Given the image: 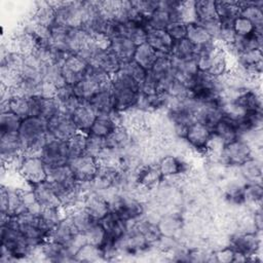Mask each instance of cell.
<instances>
[{
	"instance_id": "cell-1",
	"label": "cell",
	"mask_w": 263,
	"mask_h": 263,
	"mask_svg": "<svg viewBox=\"0 0 263 263\" xmlns=\"http://www.w3.org/2000/svg\"><path fill=\"white\" fill-rule=\"evenodd\" d=\"M111 90L114 109L123 114L137 108L140 99V84L121 69L111 76Z\"/></svg>"
},
{
	"instance_id": "cell-2",
	"label": "cell",
	"mask_w": 263,
	"mask_h": 263,
	"mask_svg": "<svg viewBox=\"0 0 263 263\" xmlns=\"http://www.w3.org/2000/svg\"><path fill=\"white\" fill-rule=\"evenodd\" d=\"M25 155H39L48 139L46 120L41 117H27L23 119L18 129Z\"/></svg>"
},
{
	"instance_id": "cell-3",
	"label": "cell",
	"mask_w": 263,
	"mask_h": 263,
	"mask_svg": "<svg viewBox=\"0 0 263 263\" xmlns=\"http://www.w3.org/2000/svg\"><path fill=\"white\" fill-rule=\"evenodd\" d=\"M1 247L6 249L13 261H18L28 258L36 250L32 249L22 231L13 224L11 219L1 225Z\"/></svg>"
},
{
	"instance_id": "cell-4",
	"label": "cell",
	"mask_w": 263,
	"mask_h": 263,
	"mask_svg": "<svg viewBox=\"0 0 263 263\" xmlns=\"http://www.w3.org/2000/svg\"><path fill=\"white\" fill-rule=\"evenodd\" d=\"M12 222L22 231L29 246L34 250L48 239V236L40 226L39 214L25 210L12 217Z\"/></svg>"
},
{
	"instance_id": "cell-5",
	"label": "cell",
	"mask_w": 263,
	"mask_h": 263,
	"mask_svg": "<svg viewBox=\"0 0 263 263\" xmlns=\"http://www.w3.org/2000/svg\"><path fill=\"white\" fill-rule=\"evenodd\" d=\"M111 84V76L105 72L89 67L83 78L73 85L74 95L82 102H88L100 89Z\"/></svg>"
},
{
	"instance_id": "cell-6",
	"label": "cell",
	"mask_w": 263,
	"mask_h": 263,
	"mask_svg": "<svg viewBox=\"0 0 263 263\" xmlns=\"http://www.w3.org/2000/svg\"><path fill=\"white\" fill-rule=\"evenodd\" d=\"M235 253L247 257V261H257L261 251V233L237 231L229 236L227 243Z\"/></svg>"
},
{
	"instance_id": "cell-7",
	"label": "cell",
	"mask_w": 263,
	"mask_h": 263,
	"mask_svg": "<svg viewBox=\"0 0 263 263\" xmlns=\"http://www.w3.org/2000/svg\"><path fill=\"white\" fill-rule=\"evenodd\" d=\"M252 156H254L253 147L246 139L239 137L224 145L218 162L226 167H237Z\"/></svg>"
},
{
	"instance_id": "cell-8",
	"label": "cell",
	"mask_w": 263,
	"mask_h": 263,
	"mask_svg": "<svg viewBox=\"0 0 263 263\" xmlns=\"http://www.w3.org/2000/svg\"><path fill=\"white\" fill-rule=\"evenodd\" d=\"M55 7V24L68 28H81L84 20V1L52 2Z\"/></svg>"
},
{
	"instance_id": "cell-9",
	"label": "cell",
	"mask_w": 263,
	"mask_h": 263,
	"mask_svg": "<svg viewBox=\"0 0 263 263\" xmlns=\"http://www.w3.org/2000/svg\"><path fill=\"white\" fill-rule=\"evenodd\" d=\"M156 166L163 180L183 179L192 172L190 163L182 156L167 153L158 158Z\"/></svg>"
},
{
	"instance_id": "cell-10",
	"label": "cell",
	"mask_w": 263,
	"mask_h": 263,
	"mask_svg": "<svg viewBox=\"0 0 263 263\" xmlns=\"http://www.w3.org/2000/svg\"><path fill=\"white\" fill-rule=\"evenodd\" d=\"M47 181L54 188L61 202L78 184L69 164L47 168Z\"/></svg>"
},
{
	"instance_id": "cell-11",
	"label": "cell",
	"mask_w": 263,
	"mask_h": 263,
	"mask_svg": "<svg viewBox=\"0 0 263 263\" xmlns=\"http://www.w3.org/2000/svg\"><path fill=\"white\" fill-rule=\"evenodd\" d=\"M17 173L31 186L47 180V166L39 155H24Z\"/></svg>"
},
{
	"instance_id": "cell-12",
	"label": "cell",
	"mask_w": 263,
	"mask_h": 263,
	"mask_svg": "<svg viewBox=\"0 0 263 263\" xmlns=\"http://www.w3.org/2000/svg\"><path fill=\"white\" fill-rule=\"evenodd\" d=\"M39 156L42 158L47 168L68 164L70 160L67 143L51 137H48Z\"/></svg>"
},
{
	"instance_id": "cell-13",
	"label": "cell",
	"mask_w": 263,
	"mask_h": 263,
	"mask_svg": "<svg viewBox=\"0 0 263 263\" xmlns=\"http://www.w3.org/2000/svg\"><path fill=\"white\" fill-rule=\"evenodd\" d=\"M212 138L213 133L209 126L198 121H193L188 126L184 140L192 151H195L201 155H206Z\"/></svg>"
},
{
	"instance_id": "cell-14",
	"label": "cell",
	"mask_w": 263,
	"mask_h": 263,
	"mask_svg": "<svg viewBox=\"0 0 263 263\" xmlns=\"http://www.w3.org/2000/svg\"><path fill=\"white\" fill-rule=\"evenodd\" d=\"M68 164L78 183L91 182L96 178L100 166L98 159L86 153L71 158Z\"/></svg>"
},
{
	"instance_id": "cell-15",
	"label": "cell",
	"mask_w": 263,
	"mask_h": 263,
	"mask_svg": "<svg viewBox=\"0 0 263 263\" xmlns=\"http://www.w3.org/2000/svg\"><path fill=\"white\" fill-rule=\"evenodd\" d=\"M87 65L89 67L99 69L109 76H113L120 70L121 61L109 47H104L98 44L92 52Z\"/></svg>"
},
{
	"instance_id": "cell-16",
	"label": "cell",
	"mask_w": 263,
	"mask_h": 263,
	"mask_svg": "<svg viewBox=\"0 0 263 263\" xmlns=\"http://www.w3.org/2000/svg\"><path fill=\"white\" fill-rule=\"evenodd\" d=\"M47 134L53 139L67 142L77 132V127L71 115L60 112L46 121Z\"/></svg>"
},
{
	"instance_id": "cell-17",
	"label": "cell",
	"mask_w": 263,
	"mask_h": 263,
	"mask_svg": "<svg viewBox=\"0 0 263 263\" xmlns=\"http://www.w3.org/2000/svg\"><path fill=\"white\" fill-rule=\"evenodd\" d=\"M88 65L76 54H69L61 65L62 74L66 84L75 85L85 75Z\"/></svg>"
},
{
	"instance_id": "cell-18",
	"label": "cell",
	"mask_w": 263,
	"mask_h": 263,
	"mask_svg": "<svg viewBox=\"0 0 263 263\" xmlns=\"http://www.w3.org/2000/svg\"><path fill=\"white\" fill-rule=\"evenodd\" d=\"M79 234L80 232L75 227L69 214H67L52 229L48 239L60 242L70 250V247Z\"/></svg>"
},
{
	"instance_id": "cell-19",
	"label": "cell",
	"mask_w": 263,
	"mask_h": 263,
	"mask_svg": "<svg viewBox=\"0 0 263 263\" xmlns=\"http://www.w3.org/2000/svg\"><path fill=\"white\" fill-rule=\"evenodd\" d=\"M38 253L44 260L49 262L74 261V255L66 246L51 239L44 241L38 248Z\"/></svg>"
},
{
	"instance_id": "cell-20",
	"label": "cell",
	"mask_w": 263,
	"mask_h": 263,
	"mask_svg": "<svg viewBox=\"0 0 263 263\" xmlns=\"http://www.w3.org/2000/svg\"><path fill=\"white\" fill-rule=\"evenodd\" d=\"M81 205L96 220H101L110 212V205L107 198L100 192L93 190L85 193Z\"/></svg>"
},
{
	"instance_id": "cell-21",
	"label": "cell",
	"mask_w": 263,
	"mask_h": 263,
	"mask_svg": "<svg viewBox=\"0 0 263 263\" xmlns=\"http://www.w3.org/2000/svg\"><path fill=\"white\" fill-rule=\"evenodd\" d=\"M100 221L107 233V240L115 243L126 233L129 227L127 222L120 218L116 213L111 211Z\"/></svg>"
},
{
	"instance_id": "cell-22",
	"label": "cell",
	"mask_w": 263,
	"mask_h": 263,
	"mask_svg": "<svg viewBox=\"0 0 263 263\" xmlns=\"http://www.w3.org/2000/svg\"><path fill=\"white\" fill-rule=\"evenodd\" d=\"M184 222L185 220L181 214L177 212H167L159 217L157 225L162 236L178 238L182 233Z\"/></svg>"
},
{
	"instance_id": "cell-23",
	"label": "cell",
	"mask_w": 263,
	"mask_h": 263,
	"mask_svg": "<svg viewBox=\"0 0 263 263\" xmlns=\"http://www.w3.org/2000/svg\"><path fill=\"white\" fill-rule=\"evenodd\" d=\"M88 104L98 115H114L119 114L114 109L111 84L100 89L89 101Z\"/></svg>"
},
{
	"instance_id": "cell-24",
	"label": "cell",
	"mask_w": 263,
	"mask_h": 263,
	"mask_svg": "<svg viewBox=\"0 0 263 263\" xmlns=\"http://www.w3.org/2000/svg\"><path fill=\"white\" fill-rule=\"evenodd\" d=\"M105 140L106 147L108 149L120 154L126 151L135 142L133 133L122 124L118 125L116 129Z\"/></svg>"
},
{
	"instance_id": "cell-25",
	"label": "cell",
	"mask_w": 263,
	"mask_h": 263,
	"mask_svg": "<svg viewBox=\"0 0 263 263\" xmlns=\"http://www.w3.org/2000/svg\"><path fill=\"white\" fill-rule=\"evenodd\" d=\"M32 190L38 204L42 209L61 206L60 197L52 185L47 180L32 185Z\"/></svg>"
},
{
	"instance_id": "cell-26",
	"label": "cell",
	"mask_w": 263,
	"mask_h": 263,
	"mask_svg": "<svg viewBox=\"0 0 263 263\" xmlns=\"http://www.w3.org/2000/svg\"><path fill=\"white\" fill-rule=\"evenodd\" d=\"M120 124H121V114L98 115L96 117L88 134L106 139Z\"/></svg>"
},
{
	"instance_id": "cell-27",
	"label": "cell",
	"mask_w": 263,
	"mask_h": 263,
	"mask_svg": "<svg viewBox=\"0 0 263 263\" xmlns=\"http://www.w3.org/2000/svg\"><path fill=\"white\" fill-rule=\"evenodd\" d=\"M10 111L22 119L31 117V98L12 93L7 100L1 101V112Z\"/></svg>"
},
{
	"instance_id": "cell-28",
	"label": "cell",
	"mask_w": 263,
	"mask_h": 263,
	"mask_svg": "<svg viewBox=\"0 0 263 263\" xmlns=\"http://www.w3.org/2000/svg\"><path fill=\"white\" fill-rule=\"evenodd\" d=\"M213 137L226 145L239 138L238 127L235 121L222 116L212 128Z\"/></svg>"
},
{
	"instance_id": "cell-29",
	"label": "cell",
	"mask_w": 263,
	"mask_h": 263,
	"mask_svg": "<svg viewBox=\"0 0 263 263\" xmlns=\"http://www.w3.org/2000/svg\"><path fill=\"white\" fill-rule=\"evenodd\" d=\"M237 2L240 8V15L249 20L256 31L263 32V1Z\"/></svg>"
},
{
	"instance_id": "cell-30",
	"label": "cell",
	"mask_w": 263,
	"mask_h": 263,
	"mask_svg": "<svg viewBox=\"0 0 263 263\" xmlns=\"http://www.w3.org/2000/svg\"><path fill=\"white\" fill-rule=\"evenodd\" d=\"M30 17L34 24L50 29L55 24V7L52 2H38Z\"/></svg>"
},
{
	"instance_id": "cell-31",
	"label": "cell",
	"mask_w": 263,
	"mask_h": 263,
	"mask_svg": "<svg viewBox=\"0 0 263 263\" xmlns=\"http://www.w3.org/2000/svg\"><path fill=\"white\" fill-rule=\"evenodd\" d=\"M239 178L245 183H261L262 161L257 156H252L236 167Z\"/></svg>"
},
{
	"instance_id": "cell-32",
	"label": "cell",
	"mask_w": 263,
	"mask_h": 263,
	"mask_svg": "<svg viewBox=\"0 0 263 263\" xmlns=\"http://www.w3.org/2000/svg\"><path fill=\"white\" fill-rule=\"evenodd\" d=\"M230 59L231 58L229 57L225 48L219 43V45L212 54L208 73L217 78L224 76L230 69Z\"/></svg>"
},
{
	"instance_id": "cell-33",
	"label": "cell",
	"mask_w": 263,
	"mask_h": 263,
	"mask_svg": "<svg viewBox=\"0 0 263 263\" xmlns=\"http://www.w3.org/2000/svg\"><path fill=\"white\" fill-rule=\"evenodd\" d=\"M78 132L88 134L97 114L88 104V102H81L77 109L71 115Z\"/></svg>"
},
{
	"instance_id": "cell-34",
	"label": "cell",
	"mask_w": 263,
	"mask_h": 263,
	"mask_svg": "<svg viewBox=\"0 0 263 263\" xmlns=\"http://www.w3.org/2000/svg\"><path fill=\"white\" fill-rule=\"evenodd\" d=\"M146 42L158 53L170 54L174 40L165 30H148Z\"/></svg>"
},
{
	"instance_id": "cell-35",
	"label": "cell",
	"mask_w": 263,
	"mask_h": 263,
	"mask_svg": "<svg viewBox=\"0 0 263 263\" xmlns=\"http://www.w3.org/2000/svg\"><path fill=\"white\" fill-rule=\"evenodd\" d=\"M246 112L262 111V96L260 89L251 87L242 90L234 99Z\"/></svg>"
},
{
	"instance_id": "cell-36",
	"label": "cell",
	"mask_w": 263,
	"mask_h": 263,
	"mask_svg": "<svg viewBox=\"0 0 263 263\" xmlns=\"http://www.w3.org/2000/svg\"><path fill=\"white\" fill-rule=\"evenodd\" d=\"M137 45L124 36H114L110 39V48L121 61V63L133 59Z\"/></svg>"
},
{
	"instance_id": "cell-37",
	"label": "cell",
	"mask_w": 263,
	"mask_h": 263,
	"mask_svg": "<svg viewBox=\"0 0 263 263\" xmlns=\"http://www.w3.org/2000/svg\"><path fill=\"white\" fill-rule=\"evenodd\" d=\"M243 204L248 209L261 208L263 198V187L261 183H245L242 187Z\"/></svg>"
},
{
	"instance_id": "cell-38",
	"label": "cell",
	"mask_w": 263,
	"mask_h": 263,
	"mask_svg": "<svg viewBox=\"0 0 263 263\" xmlns=\"http://www.w3.org/2000/svg\"><path fill=\"white\" fill-rule=\"evenodd\" d=\"M216 13L220 23H233L240 14V8L237 1H215Z\"/></svg>"
},
{
	"instance_id": "cell-39",
	"label": "cell",
	"mask_w": 263,
	"mask_h": 263,
	"mask_svg": "<svg viewBox=\"0 0 263 263\" xmlns=\"http://www.w3.org/2000/svg\"><path fill=\"white\" fill-rule=\"evenodd\" d=\"M157 55L158 53L147 42H145L137 45L133 55V60L145 70L149 71L155 63Z\"/></svg>"
},
{
	"instance_id": "cell-40",
	"label": "cell",
	"mask_w": 263,
	"mask_h": 263,
	"mask_svg": "<svg viewBox=\"0 0 263 263\" xmlns=\"http://www.w3.org/2000/svg\"><path fill=\"white\" fill-rule=\"evenodd\" d=\"M196 49L197 47L191 41H189L187 38H184L182 40L174 41L171 50V57L178 61L194 59Z\"/></svg>"
},
{
	"instance_id": "cell-41",
	"label": "cell",
	"mask_w": 263,
	"mask_h": 263,
	"mask_svg": "<svg viewBox=\"0 0 263 263\" xmlns=\"http://www.w3.org/2000/svg\"><path fill=\"white\" fill-rule=\"evenodd\" d=\"M105 260L103 250L95 245L85 242L74 254V261L78 262H96Z\"/></svg>"
},
{
	"instance_id": "cell-42",
	"label": "cell",
	"mask_w": 263,
	"mask_h": 263,
	"mask_svg": "<svg viewBox=\"0 0 263 263\" xmlns=\"http://www.w3.org/2000/svg\"><path fill=\"white\" fill-rule=\"evenodd\" d=\"M173 22V16L167 10L157 7L151 14L148 15V30H165Z\"/></svg>"
},
{
	"instance_id": "cell-43",
	"label": "cell",
	"mask_w": 263,
	"mask_h": 263,
	"mask_svg": "<svg viewBox=\"0 0 263 263\" xmlns=\"http://www.w3.org/2000/svg\"><path fill=\"white\" fill-rule=\"evenodd\" d=\"M85 241L98 247H102L107 240V233L100 220L93 221L90 226L82 233Z\"/></svg>"
},
{
	"instance_id": "cell-44",
	"label": "cell",
	"mask_w": 263,
	"mask_h": 263,
	"mask_svg": "<svg viewBox=\"0 0 263 263\" xmlns=\"http://www.w3.org/2000/svg\"><path fill=\"white\" fill-rule=\"evenodd\" d=\"M194 9L196 14V23H203L206 21L218 18L216 13L215 1H212V0L194 1Z\"/></svg>"
},
{
	"instance_id": "cell-45",
	"label": "cell",
	"mask_w": 263,
	"mask_h": 263,
	"mask_svg": "<svg viewBox=\"0 0 263 263\" xmlns=\"http://www.w3.org/2000/svg\"><path fill=\"white\" fill-rule=\"evenodd\" d=\"M186 38L191 41L196 47L201 46L205 43L214 41L206 30L198 23H191L187 25V35Z\"/></svg>"
},
{
	"instance_id": "cell-46",
	"label": "cell",
	"mask_w": 263,
	"mask_h": 263,
	"mask_svg": "<svg viewBox=\"0 0 263 263\" xmlns=\"http://www.w3.org/2000/svg\"><path fill=\"white\" fill-rule=\"evenodd\" d=\"M23 119L10 111H4L0 114V134H18Z\"/></svg>"
},
{
	"instance_id": "cell-47",
	"label": "cell",
	"mask_w": 263,
	"mask_h": 263,
	"mask_svg": "<svg viewBox=\"0 0 263 263\" xmlns=\"http://www.w3.org/2000/svg\"><path fill=\"white\" fill-rule=\"evenodd\" d=\"M61 112V107L58 100L52 97H42L40 96V103H39V117L44 120H48L52 116L57 115Z\"/></svg>"
},
{
	"instance_id": "cell-48",
	"label": "cell",
	"mask_w": 263,
	"mask_h": 263,
	"mask_svg": "<svg viewBox=\"0 0 263 263\" xmlns=\"http://www.w3.org/2000/svg\"><path fill=\"white\" fill-rule=\"evenodd\" d=\"M86 140H87V134L77 132L73 137H71L66 142L68 151H69V155H70V159L85 153Z\"/></svg>"
},
{
	"instance_id": "cell-49",
	"label": "cell",
	"mask_w": 263,
	"mask_h": 263,
	"mask_svg": "<svg viewBox=\"0 0 263 263\" xmlns=\"http://www.w3.org/2000/svg\"><path fill=\"white\" fill-rule=\"evenodd\" d=\"M120 69L127 73L133 79H135L139 84L143 82L147 75V70H145L143 67H141L139 64H137L133 59L126 62L121 63Z\"/></svg>"
},
{
	"instance_id": "cell-50",
	"label": "cell",
	"mask_w": 263,
	"mask_h": 263,
	"mask_svg": "<svg viewBox=\"0 0 263 263\" xmlns=\"http://www.w3.org/2000/svg\"><path fill=\"white\" fill-rule=\"evenodd\" d=\"M105 148H106V140L105 139L87 134L86 148H85L86 154L98 159V157L105 150Z\"/></svg>"
},
{
	"instance_id": "cell-51",
	"label": "cell",
	"mask_w": 263,
	"mask_h": 263,
	"mask_svg": "<svg viewBox=\"0 0 263 263\" xmlns=\"http://www.w3.org/2000/svg\"><path fill=\"white\" fill-rule=\"evenodd\" d=\"M233 30L236 36H248L256 32L254 25L240 14L233 21Z\"/></svg>"
},
{
	"instance_id": "cell-52",
	"label": "cell",
	"mask_w": 263,
	"mask_h": 263,
	"mask_svg": "<svg viewBox=\"0 0 263 263\" xmlns=\"http://www.w3.org/2000/svg\"><path fill=\"white\" fill-rule=\"evenodd\" d=\"M165 31L174 41L182 40L187 35V24L181 21H174L167 26Z\"/></svg>"
},
{
	"instance_id": "cell-53",
	"label": "cell",
	"mask_w": 263,
	"mask_h": 263,
	"mask_svg": "<svg viewBox=\"0 0 263 263\" xmlns=\"http://www.w3.org/2000/svg\"><path fill=\"white\" fill-rule=\"evenodd\" d=\"M234 255L235 252L228 246H224L216 251L213 252V258L215 262H220V263H229L233 262L234 260Z\"/></svg>"
},
{
	"instance_id": "cell-54",
	"label": "cell",
	"mask_w": 263,
	"mask_h": 263,
	"mask_svg": "<svg viewBox=\"0 0 263 263\" xmlns=\"http://www.w3.org/2000/svg\"><path fill=\"white\" fill-rule=\"evenodd\" d=\"M133 5L137 10L142 12L145 15L151 14L157 7H158V2L156 0H140V1H132Z\"/></svg>"
}]
</instances>
